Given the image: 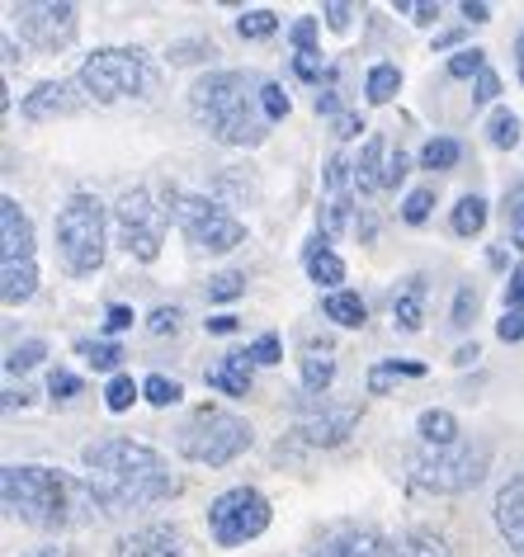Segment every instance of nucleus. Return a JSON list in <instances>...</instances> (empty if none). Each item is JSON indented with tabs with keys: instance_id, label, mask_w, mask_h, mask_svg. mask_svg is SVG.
Returning <instances> with one entry per match:
<instances>
[{
	"instance_id": "obj_1",
	"label": "nucleus",
	"mask_w": 524,
	"mask_h": 557,
	"mask_svg": "<svg viewBox=\"0 0 524 557\" xmlns=\"http://www.w3.org/2000/svg\"><path fill=\"white\" fill-rule=\"evenodd\" d=\"M80 463H86V492L90 506L100 515H128L142 506H157V500H171L180 492V482L171 478V463L151 449V444L109 435L95 440L80 449Z\"/></svg>"
},
{
	"instance_id": "obj_2",
	"label": "nucleus",
	"mask_w": 524,
	"mask_h": 557,
	"mask_svg": "<svg viewBox=\"0 0 524 557\" xmlns=\"http://www.w3.org/2000/svg\"><path fill=\"white\" fill-rule=\"evenodd\" d=\"M265 81L251 72H209L189 90V114L213 143L223 147H260L270 137V119L260 109Z\"/></svg>"
},
{
	"instance_id": "obj_3",
	"label": "nucleus",
	"mask_w": 524,
	"mask_h": 557,
	"mask_svg": "<svg viewBox=\"0 0 524 557\" xmlns=\"http://www.w3.org/2000/svg\"><path fill=\"white\" fill-rule=\"evenodd\" d=\"M80 486H72L58 468L43 463H10L0 472V500L15 520L34 529H62L72 524V496Z\"/></svg>"
},
{
	"instance_id": "obj_4",
	"label": "nucleus",
	"mask_w": 524,
	"mask_h": 557,
	"mask_svg": "<svg viewBox=\"0 0 524 557\" xmlns=\"http://www.w3.org/2000/svg\"><path fill=\"white\" fill-rule=\"evenodd\" d=\"M407 468V482L421 486V492H435V496H459V492H473V486L487 478L491 468V449L487 444H449V449H411L402 458Z\"/></svg>"
},
{
	"instance_id": "obj_5",
	"label": "nucleus",
	"mask_w": 524,
	"mask_h": 557,
	"mask_svg": "<svg viewBox=\"0 0 524 557\" xmlns=\"http://www.w3.org/2000/svg\"><path fill=\"white\" fill-rule=\"evenodd\" d=\"M251 444H255L251 421H241L237 411H223V407H199L180 425V435H175V449L199 468H227L232 458H241Z\"/></svg>"
},
{
	"instance_id": "obj_6",
	"label": "nucleus",
	"mask_w": 524,
	"mask_h": 557,
	"mask_svg": "<svg viewBox=\"0 0 524 557\" xmlns=\"http://www.w3.org/2000/svg\"><path fill=\"white\" fill-rule=\"evenodd\" d=\"M165 222H175L189 236V246L213 250V256L237 250L246 242V222L232 218L217 199L195 194V189H165Z\"/></svg>"
},
{
	"instance_id": "obj_7",
	"label": "nucleus",
	"mask_w": 524,
	"mask_h": 557,
	"mask_svg": "<svg viewBox=\"0 0 524 557\" xmlns=\"http://www.w3.org/2000/svg\"><path fill=\"white\" fill-rule=\"evenodd\" d=\"M58 250H62V264L72 274H95L104 264V236H109V222H104V203L95 194H72L62 208H58Z\"/></svg>"
},
{
	"instance_id": "obj_8",
	"label": "nucleus",
	"mask_w": 524,
	"mask_h": 557,
	"mask_svg": "<svg viewBox=\"0 0 524 557\" xmlns=\"http://www.w3.org/2000/svg\"><path fill=\"white\" fill-rule=\"evenodd\" d=\"M76 81L95 104H118V100H133V95H147L157 86V76H151V66L137 48H95L90 58L80 62Z\"/></svg>"
},
{
	"instance_id": "obj_9",
	"label": "nucleus",
	"mask_w": 524,
	"mask_h": 557,
	"mask_svg": "<svg viewBox=\"0 0 524 557\" xmlns=\"http://www.w3.org/2000/svg\"><path fill=\"white\" fill-rule=\"evenodd\" d=\"M270 529V496L255 486H227L209 506V534L217 548H241Z\"/></svg>"
},
{
	"instance_id": "obj_10",
	"label": "nucleus",
	"mask_w": 524,
	"mask_h": 557,
	"mask_svg": "<svg viewBox=\"0 0 524 557\" xmlns=\"http://www.w3.org/2000/svg\"><path fill=\"white\" fill-rule=\"evenodd\" d=\"M114 227H118V246L128 250L133 260L151 264L161 256V242H165V208L151 203L147 189H128L114 208Z\"/></svg>"
},
{
	"instance_id": "obj_11",
	"label": "nucleus",
	"mask_w": 524,
	"mask_h": 557,
	"mask_svg": "<svg viewBox=\"0 0 524 557\" xmlns=\"http://www.w3.org/2000/svg\"><path fill=\"white\" fill-rule=\"evenodd\" d=\"M15 20H20V34L29 38L38 52H62V48H72V38H76V5H66V0L20 5Z\"/></svg>"
},
{
	"instance_id": "obj_12",
	"label": "nucleus",
	"mask_w": 524,
	"mask_h": 557,
	"mask_svg": "<svg viewBox=\"0 0 524 557\" xmlns=\"http://www.w3.org/2000/svg\"><path fill=\"white\" fill-rule=\"evenodd\" d=\"M383 553H388V539H383L374 524H364V520L326 524L322 534L312 539V548H308V557H383Z\"/></svg>"
},
{
	"instance_id": "obj_13",
	"label": "nucleus",
	"mask_w": 524,
	"mask_h": 557,
	"mask_svg": "<svg viewBox=\"0 0 524 557\" xmlns=\"http://www.w3.org/2000/svg\"><path fill=\"white\" fill-rule=\"evenodd\" d=\"M90 104V95L80 90V81H38V86L24 95V119L34 123H48V119H66V114H80Z\"/></svg>"
},
{
	"instance_id": "obj_14",
	"label": "nucleus",
	"mask_w": 524,
	"mask_h": 557,
	"mask_svg": "<svg viewBox=\"0 0 524 557\" xmlns=\"http://www.w3.org/2000/svg\"><path fill=\"white\" fill-rule=\"evenodd\" d=\"M354 425H360V411L354 407H322L316 416H308V421H298L294 435L308 444V449H336V444L354 435Z\"/></svg>"
},
{
	"instance_id": "obj_15",
	"label": "nucleus",
	"mask_w": 524,
	"mask_h": 557,
	"mask_svg": "<svg viewBox=\"0 0 524 557\" xmlns=\"http://www.w3.org/2000/svg\"><path fill=\"white\" fill-rule=\"evenodd\" d=\"M0 264H34V222L20 199H0Z\"/></svg>"
},
{
	"instance_id": "obj_16",
	"label": "nucleus",
	"mask_w": 524,
	"mask_h": 557,
	"mask_svg": "<svg viewBox=\"0 0 524 557\" xmlns=\"http://www.w3.org/2000/svg\"><path fill=\"white\" fill-rule=\"evenodd\" d=\"M114 557H185V534L175 524H142L114 543Z\"/></svg>"
},
{
	"instance_id": "obj_17",
	"label": "nucleus",
	"mask_w": 524,
	"mask_h": 557,
	"mask_svg": "<svg viewBox=\"0 0 524 557\" xmlns=\"http://www.w3.org/2000/svg\"><path fill=\"white\" fill-rule=\"evenodd\" d=\"M491 515H496V529H501V539L524 557V472H520V478H510L501 492H496Z\"/></svg>"
},
{
	"instance_id": "obj_18",
	"label": "nucleus",
	"mask_w": 524,
	"mask_h": 557,
	"mask_svg": "<svg viewBox=\"0 0 524 557\" xmlns=\"http://www.w3.org/2000/svg\"><path fill=\"white\" fill-rule=\"evenodd\" d=\"M302 264H308V278L316 288H326V294H340L345 284V260L330 250V236L316 232L308 246H302Z\"/></svg>"
},
{
	"instance_id": "obj_19",
	"label": "nucleus",
	"mask_w": 524,
	"mask_h": 557,
	"mask_svg": "<svg viewBox=\"0 0 524 557\" xmlns=\"http://www.w3.org/2000/svg\"><path fill=\"white\" fill-rule=\"evenodd\" d=\"M392 322H397V331H421V322H425V278L421 274H407L402 284L392 288Z\"/></svg>"
},
{
	"instance_id": "obj_20",
	"label": "nucleus",
	"mask_w": 524,
	"mask_h": 557,
	"mask_svg": "<svg viewBox=\"0 0 524 557\" xmlns=\"http://www.w3.org/2000/svg\"><path fill=\"white\" fill-rule=\"evenodd\" d=\"M354 189L360 194L388 189V143H383L378 133L364 137V147H360V161H354Z\"/></svg>"
},
{
	"instance_id": "obj_21",
	"label": "nucleus",
	"mask_w": 524,
	"mask_h": 557,
	"mask_svg": "<svg viewBox=\"0 0 524 557\" xmlns=\"http://www.w3.org/2000/svg\"><path fill=\"white\" fill-rule=\"evenodd\" d=\"M383 557H453L449 553V539L435 534V529H402V534L388 539V553Z\"/></svg>"
},
{
	"instance_id": "obj_22",
	"label": "nucleus",
	"mask_w": 524,
	"mask_h": 557,
	"mask_svg": "<svg viewBox=\"0 0 524 557\" xmlns=\"http://www.w3.org/2000/svg\"><path fill=\"white\" fill-rule=\"evenodd\" d=\"M209 387H217V393H227V397H246L251 393V359L241 355H227L217 369H209Z\"/></svg>"
},
{
	"instance_id": "obj_23",
	"label": "nucleus",
	"mask_w": 524,
	"mask_h": 557,
	"mask_svg": "<svg viewBox=\"0 0 524 557\" xmlns=\"http://www.w3.org/2000/svg\"><path fill=\"white\" fill-rule=\"evenodd\" d=\"M416 435H421V444H431V449H449V444H459V421H453V411L431 407L416 416Z\"/></svg>"
},
{
	"instance_id": "obj_24",
	"label": "nucleus",
	"mask_w": 524,
	"mask_h": 557,
	"mask_svg": "<svg viewBox=\"0 0 524 557\" xmlns=\"http://www.w3.org/2000/svg\"><path fill=\"white\" fill-rule=\"evenodd\" d=\"M34 294H38V264H0V298L10 308L29 302Z\"/></svg>"
},
{
	"instance_id": "obj_25",
	"label": "nucleus",
	"mask_w": 524,
	"mask_h": 557,
	"mask_svg": "<svg viewBox=\"0 0 524 557\" xmlns=\"http://www.w3.org/2000/svg\"><path fill=\"white\" fill-rule=\"evenodd\" d=\"M322 312H326V322H336V326H364V322H369L364 298L350 294V288H340V294H326Z\"/></svg>"
},
{
	"instance_id": "obj_26",
	"label": "nucleus",
	"mask_w": 524,
	"mask_h": 557,
	"mask_svg": "<svg viewBox=\"0 0 524 557\" xmlns=\"http://www.w3.org/2000/svg\"><path fill=\"white\" fill-rule=\"evenodd\" d=\"M397 90H402V72H397V62H378V66H369V76H364V95H369V104H388Z\"/></svg>"
},
{
	"instance_id": "obj_27",
	"label": "nucleus",
	"mask_w": 524,
	"mask_h": 557,
	"mask_svg": "<svg viewBox=\"0 0 524 557\" xmlns=\"http://www.w3.org/2000/svg\"><path fill=\"white\" fill-rule=\"evenodd\" d=\"M449 227L459 236H477L487 227V199H482V194H463L459 208H453V218H449Z\"/></svg>"
},
{
	"instance_id": "obj_28",
	"label": "nucleus",
	"mask_w": 524,
	"mask_h": 557,
	"mask_svg": "<svg viewBox=\"0 0 524 557\" xmlns=\"http://www.w3.org/2000/svg\"><path fill=\"white\" fill-rule=\"evenodd\" d=\"M487 137H491V147H496V151H515V147H520V137H524V123L510 114V109H496L491 123H487Z\"/></svg>"
},
{
	"instance_id": "obj_29",
	"label": "nucleus",
	"mask_w": 524,
	"mask_h": 557,
	"mask_svg": "<svg viewBox=\"0 0 524 557\" xmlns=\"http://www.w3.org/2000/svg\"><path fill=\"white\" fill-rule=\"evenodd\" d=\"M330 383H336V359H326V355H308V359H302V387H308L312 397H322Z\"/></svg>"
},
{
	"instance_id": "obj_30",
	"label": "nucleus",
	"mask_w": 524,
	"mask_h": 557,
	"mask_svg": "<svg viewBox=\"0 0 524 557\" xmlns=\"http://www.w3.org/2000/svg\"><path fill=\"white\" fill-rule=\"evenodd\" d=\"M463 147L453 143V137H431V143L421 147V165L425 171H449V165H459Z\"/></svg>"
},
{
	"instance_id": "obj_31",
	"label": "nucleus",
	"mask_w": 524,
	"mask_h": 557,
	"mask_svg": "<svg viewBox=\"0 0 524 557\" xmlns=\"http://www.w3.org/2000/svg\"><path fill=\"white\" fill-rule=\"evenodd\" d=\"M137 397H142V383H133L128 373H114V379H109V387H104V407L114 411V416H118V411H128Z\"/></svg>"
},
{
	"instance_id": "obj_32",
	"label": "nucleus",
	"mask_w": 524,
	"mask_h": 557,
	"mask_svg": "<svg viewBox=\"0 0 524 557\" xmlns=\"http://www.w3.org/2000/svg\"><path fill=\"white\" fill-rule=\"evenodd\" d=\"M274 29H279V15H274V10H246L237 20V34L246 44H260V38H270Z\"/></svg>"
},
{
	"instance_id": "obj_33",
	"label": "nucleus",
	"mask_w": 524,
	"mask_h": 557,
	"mask_svg": "<svg viewBox=\"0 0 524 557\" xmlns=\"http://www.w3.org/2000/svg\"><path fill=\"white\" fill-rule=\"evenodd\" d=\"M76 355L86 359V364H95V369H118V359H123V350L114 341H76Z\"/></svg>"
},
{
	"instance_id": "obj_34",
	"label": "nucleus",
	"mask_w": 524,
	"mask_h": 557,
	"mask_svg": "<svg viewBox=\"0 0 524 557\" xmlns=\"http://www.w3.org/2000/svg\"><path fill=\"white\" fill-rule=\"evenodd\" d=\"M142 397L151 407H175V401L185 397V387L175 379H165V373H151V379H142Z\"/></svg>"
},
{
	"instance_id": "obj_35",
	"label": "nucleus",
	"mask_w": 524,
	"mask_h": 557,
	"mask_svg": "<svg viewBox=\"0 0 524 557\" xmlns=\"http://www.w3.org/2000/svg\"><path fill=\"white\" fill-rule=\"evenodd\" d=\"M350 227V194H326L322 199V232L336 236Z\"/></svg>"
},
{
	"instance_id": "obj_36",
	"label": "nucleus",
	"mask_w": 524,
	"mask_h": 557,
	"mask_svg": "<svg viewBox=\"0 0 524 557\" xmlns=\"http://www.w3.org/2000/svg\"><path fill=\"white\" fill-rule=\"evenodd\" d=\"M48 359V345L43 341H24V345H15V350L5 355V369L10 373H29V369H38Z\"/></svg>"
},
{
	"instance_id": "obj_37",
	"label": "nucleus",
	"mask_w": 524,
	"mask_h": 557,
	"mask_svg": "<svg viewBox=\"0 0 524 557\" xmlns=\"http://www.w3.org/2000/svg\"><path fill=\"white\" fill-rule=\"evenodd\" d=\"M203 288H209V302H232V298H241V294H246V274L223 270V274H213Z\"/></svg>"
},
{
	"instance_id": "obj_38",
	"label": "nucleus",
	"mask_w": 524,
	"mask_h": 557,
	"mask_svg": "<svg viewBox=\"0 0 524 557\" xmlns=\"http://www.w3.org/2000/svg\"><path fill=\"white\" fill-rule=\"evenodd\" d=\"M482 72H487V52L482 48H459L449 58V76L453 81H467V76H482Z\"/></svg>"
},
{
	"instance_id": "obj_39",
	"label": "nucleus",
	"mask_w": 524,
	"mask_h": 557,
	"mask_svg": "<svg viewBox=\"0 0 524 557\" xmlns=\"http://www.w3.org/2000/svg\"><path fill=\"white\" fill-rule=\"evenodd\" d=\"M260 109H265V119H270V123H279V119H288L294 100L284 95L279 81H265V86H260Z\"/></svg>"
},
{
	"instance_id": "obj_40",
	"label": "nucleus",
	"mask_w": 524,
	"mask_h": 557,
	"mask_svg": "<svg viewBox=\"0 0 524 557\" xmlns=\"http://www.w3.org/2000/svg\"><path fill=\"white\" fill-rule=\"evenodd\" d=\"M473 317H477V288L473 284H459V294H453V312H449V322L467 331L473 326Z\"/></svg>"
},
{
	"instance_id": "obj_41",
	"label": "nucleus",
	"mask_w": 524,
	"mask_h": 557,
	"mask_svg": "<svg viewBox=\"0 0 524 557\" xmlns=\"http://www.w3.org/2000/svg\"><path fill=\"white\" fill-rule=\"evenodd\" d=\"M431 208H435V189H411V194H407V203H402V222L421 227V222L431 218Z\"/></svg>"
},
{
	"instance_id": "obj_42",
	"label": "nucleus",
	"mask_w": 524,
	"mask_h": 557,
	"mask_svg": "<svg viewBox=\"0 0 524 557\" xmlns=\"http://www.w3.org/2000/svg\"><path fill=\"white\" fill-rule=\"evenodd\" d=\"M246 359H251V364H279V359H284V345H279V336H274V331H270V336H260V341H251V345H246Z\"/></svg>"
},
{
	"instance_id": "obj_43",
	"label": "nucleus",
	"mask_w": 524,
	"mask_h": 557,
	"mask_svg": "<svg viewBox=\"0 0 524 557\" xmlns=\"http://www.w3.org/2000/svg\"><path fill=\"white\" fill-rule=\"evenodd\" d=\"M76 393H80V379H76L72 369H52L48 373V397L52 401H72Z\"/></svg>"
},
{
	"instance_id": "obj_44",
	"label": "nucleus",
	"mask_w": 524,
	"mask_h": 557,
	"mask_svg": "<svg viewBox=\"0 0 524 557\" xmlns=\"http://www.w3.org/2000/svg\"><path fill=\"white\" fill-rule=\"evenodd\" d=\"M506 218H510V236H515V246L524 250V185H515L506 194Z\"/></svg>"
},
{
	"instance_id": "obj_45",
	"label": "nucleus",
	"mask_w": 524,
	"mask_h": 557,
	"mask_svg": "<svg viewBox=\"0 0 524 557\" xmlns=\"http://www.w3.org/2000/svg\"><path fill=\"white\" fill-rule=\"evenodd\" d=\"M294 72H298L302 81H322V72H326L322 52H316V48H308V52H294Z\"/></svg>"
},
{
	"instance_id": "obj_46",
	"label": "nucleus",
	"mask_w": 524,
	"mask_h": 557,
	"mask_svg": "<svg viewBox=\"0 0 524 557\" xmlns=\"http://www.w3.org/2000/svg\"><path fill=\"white\" fill-rule=\"evenodd\" d=\"M147 326H151V336H175L180 331V308H157L147 317Z\"/></svg>"
},
{
	"instance_id": "obj_47",
	"label": "nucleus",
	"mask_w": 524,
	"mask_h": 557,
	"mask_svg": "<svg viewBox=\"0 0 524 557\" xmlns=\"http://www.w3.org/2000/svg\"><path fill=\"white\" fill-rule=\"evenodd\" d=\"M506 312H524V264H515L506 278Z\"/></svg>"
},
{
	"instance_id": "obj_48",
	"label": "nucleus",
	"mask_w": 524,
	"mask_h": 557,
	"mask_svg": "<svg viewBox=\"0 0 524 557\" xmlns=\"http://www.w3.org/2000/svg\"><path fill=\"white\" fill-rule=\"evenodd\" d=\"M171 62H199V58H213V44H171V52H165Z\"/></svg>"
},
{
	"instance_id": "obj_49",
	"label": "nucleus",
	"mask_w": 524,
	"mask_h": 557,
	"mask_svg": "<svg viewBox=\"0 0 524 557\" xmlns=\"http://www.w3.org/2000/svg\"><path fill=\"white\" fill-rule=\"evenodd\" d=\"M496 95H501V76H496L491 66H487V72L477 76V86H473V100H477V104H491Z\"/></svg>"
},
{
	"instance_id": "obj_50",
	"label": "nucleus",
	"mask_w": 524,
	"mask_h": 557,
	"mask_svg": "<svg viewBox=\"0 0 524 557\" xmlns=\"http://www.w3.org/2000/svg\"><path fill=\"white\" fill-rule=\"evenodd\" d=\"M496 336H501L506 345H515V341H524V312H506L501 322H496Z\"/></svg>"
},
{
	"instance_id": "obj_51",
	"label": "nucleus",
	"mask_w": 524,
	"mask_h": 557,
	"mask_svg": "<svg viewBox=\"0 0 524 557\" xmlns=\"http://www.w3.org/2000/svg\"><path fill=\"white\" fill-rule=\"evenodd\" d=\"M397 10H402V15H411L416 24H435V20H439V5H425V0H397Z\"/></svg>"
},
{
	"instance_id": "obj_52",
	"label": "nucleus",
	"mask_w": 524,
	"mask_h": 557,
	"mask_svg": "<svg viewBox=\"0 0 524 557\" xmlns=\"http://www.w3.org/2000/svg\"><path fill=\"white\" fill-rule=\"evenodd\" d=\"M288 38H294V48H298V52L316 48V20H298L294 29H288Z\"/></svg>"
},
{
	"instance_id": "obj_53",
	"label": "nucleus",
	"mask_w": 524,
	"mask_h": 557,
	"mask_svg": "<svg viewBox=\"0 0 524 557\" xmlns=\"http://www.w3.org/2000/svg\"><path fill=\"white\" fill-rule=\"evenodd\" d=\"M322 15H326V24H330V29H336V34H345V29H350V20H354V10H350V5H340V0H330V5L322 10Z\"/></svg>"
},
{
	"instance_id": "obj_54",
	"label": "nucleus",
	"mask_w": 524,
	"mask_h": 557,
	"mask_svg": "<svg viewBox=\"0 0 524 557\" xmlns=\"http://www.w3.org/2000/svg\"><path fill=\"white\" fill-rule=\"evenodd\" d=\"M133 322L137 317H133V308H123V302H114V308L104 312V331H128Z\"/></svg>"
},
{
	"instance_id": "obj_55",
	"label": "nucleus",
	"mask_w": 524,
	"mask_h": 557,
	"mask_svg": "<svg viewBox=\"0 0 524 557\" xmlns=\"http://www.w3.org/2000/svg\"><path fill=\"white\" fill-rule=\"evenodd\" d=\"M392 383H397V373H392L388 364H378L374 373H369V393H374V397H383V393H388Z\"/></svg>"
},
{
	"instance_id": "obj_56",
	"label": "nucleus",
	"mask_w": 524,
	"mask_h": 557,
	"mask_svg": "<svg viewBox=\"0 0 524 557\" xmlns=\"http://www.w3.org/2000/svg\"><path fill=\"white\" fill-rule=\"evenodd\" d=\"M407 171H411L407 151H392V157H388V189H392V185H402V180H407Z\"/></svg>"
},
{
	"instance_id": "obj_57",
	"label": "nucleus",
	"mask_w": 524,
	"mask_h": 557,
	"mask_svg": "<svg viewBox=\"0 0 524 557\" xmlns=\"http://www.w3.org/2000/svg\"><path fill=\"white\" fill-rule=\"evenodd\" d=\"M360 133H364L360 114H336V137H360Z\"/></svg>"
},
{
	"instance_id": "obj_58",
	"label": "nucleus",
	"mask_w": 524,
	"mask_h": 557,
	"mask_svg": "<svg viewBox=\"0 0 524 557\" xmlns=\"http://www.w3.org/2000/svg\"><path fill=\"white\" fill-rule=\"evenodd\" d=\"M463 20H473V24H487L491 20V5H482V0H463Z\"/></svg>"
},
{
	"instance_id": "obj_59",
	"label": "nucleus",
	"mask_w": 524,
	"mask_h": 557,
	"mask_svg": "<svg viewBox=\"0 0 524 557\" xmlns=\"http://www.w3.org/2000/svg\"><path fill=\"white\" fill-rule=\"evenodd\" d=\"M237 331V317H209V336H232Z\"/></svg>"
},
{
	"instance_id": "obj_60",
	"label": "nucleus",
	"mask_w": 524,
	"mask_h": 557,
	"mask_svg": "<svg viewBox=\"0 0 524 557\" xmlns=\"http://www.w3.org/2000/svg\"><path fill=\"white\" fill-rule=\"evenodd\" d=\"M336 109H340L336 90H322V95H316V114H336Z\"/></svg>"
},
{
	"instance_id": "obj_61",
	"label": "nucleus",
	"mask_w": 524,
	"mask_h": 557,
	"mask_svg": "<svg viewBox=\"0 0 524 557\" xmlns=\"http://www.w3.org/2000/svg\"><path fill=\"white\" fill-rule=\"evenodd\" d=\"M482 350H477V345H463V350L459 355H453V364H459V369H467V364H473V359H477Z\"/></svg>"
},
{
	"instance_id": "obj_62",
	"label": "nucleus",
	"mask_w": 524,
	"mask_h": 557,
	"mask_svg": "<svg viewBox=\"0 0 524 557\" xmlns=\"http://www.w3.org/2000/svg\"><path fill=\"white\" fill-rule=\"evenodd\" d=\"M24 557H76L72 548H58V543H52V548H34V553H24Z\"/></svg>"
},
{
	"instance_id": "obj_63",
	"label": "nucleus",
	"mask_w": 524,
	"mask_h": 557,
	"mask_svg": "<svg viewBox=\"0 0 524 557\" xmlns=\"http://www.w3.org/2000/svg\"><path fill=\"white\" fill-rule=\"evenodd\" d=\"M24 401H29V393H5V407H10V411L24 407Z\"/></svg>"
},
{
	"instance_id": "obj_64",
	"label": "nucleus",
	"mask_w": 524,
	"mask_h": 557,
	"mask_svg": "<svg viewBox=\"0 0 524 557\" xmlns=\"http://www.w3.org/2000/svg\"><path fill=\"white\" fill-rule=\"evenodd\" d=\"M515 66H520V81H524V34L515 38Z\"/></svg>"
}]
</instances>
